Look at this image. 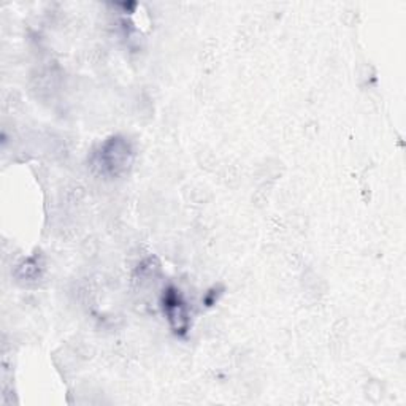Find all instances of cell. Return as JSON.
Listing matches in <instances>:
<instances>
[{
	"mask_svg": "<svg viewBox=\"0 0 406 406\" xmlns=\"http://www.w3.org/2000/svg\"><path fill=\"white\" fill-rule=\"evenodd\" d=\"M165 309L169 314V319L175 322L177 332H186L188 327V316H186V308L181 299L175 291H169L165 295Z\"/></svg>",
	"mask_w": 406,
	"mask_h": 406,
	"instance_id": "obj_1",
	"label": "cell"
}]
</instances>
